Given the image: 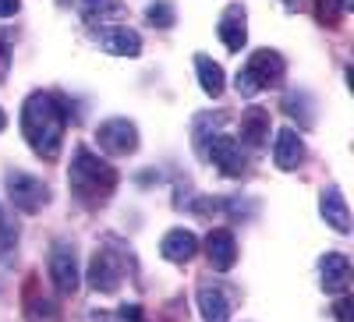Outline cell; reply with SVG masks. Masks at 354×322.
<instances>
[{"label":"cell","mask_w":354,"mask_h":322,"mask_svg":"<svg viewBox=\"0 0 354 322\" xmlns=\"http://www.w3.org/2000/svg\"><path fill=\"white\" fill-rule=\"evenodd\" d=\"M68 110L53 93H28L21 103V135L39 160H57L64 145Z\"/></svg>","instance_id":"cell-1"},{"label":"cell","mask_w":354,"mask_h":322,"mask_svg":"<svg viewBox=\"0 0 354 322\" xmlns=\"http://www.w3.org/2000/svg\"><path fill=\"white\" fill-rule=\"evenodd\" d=\"M121 173H117L113 163L100 160V153H93L88 145H78L71 156V170H68V184L71 195L82 202V206H103V202L113 195Z\"/></svg>","instance_id":"cell-2"},{"label":"cell","mask_w":354,"mask_h":322,"mask_svg":"<svg viewBox=\"0 0 354 322\" xmlns=\"http://www.w3.org/2000/svg\"><path fill=\"white\" fill-rule=\"evenodd\" d=\"M283 78H287V61L277 50L266 46V50H255L241 64L238 78H234V89H238V96H259L266 89L283 85Z\"/></svg>","instance_id":"cell-3"},{"label":"cell","mask_w":354,"mask_h":322,"mask_svg":"<svg viewBox=\"0 0 354 322\" xmlns=\"http://www.w3.org/2000/svg\"><path fill=\"white\" fill-rule=\"evenodd\" d=\"M4 188H8V198L15 202V209L21 213H43L50 206V188L43 178H36V173H25V170H15L8 167L4 170Z\"/></svg>","instance_id":"cell-4"},{"label":"cell","mask_w":354,"mask_h":322,"mask_svg":"<svg viewBox=\"0 0 354 322\" xmlns=\"http://www.w3.org/2000/svg\"><path fill=\"white\" fill-rule=\"evenodd\" d=\"M46 273H50V283H53L57 294L71 298L75 290L82 287V269H78V252H75V245H68V241H57V245L50 248Z\"/></svg>","instance_id":"cell-5"},{"label":"cell","mask_w":354,"mask_h":322,"mask_svg":"<svg viewBox=\"0 0 354 322\" xmlns=\"http://www.w3.org/2000/svg\"><path fill=\"white\" fill-rule=\"evenodd\" d=\"M138 124L131 117H106V121L96 128V145L106 156H131L138 153Z\"/></svg>","instance_id":"cell-6"},{"label":"cell","mask_w":354,"mask_h":322,"mask_svg":"<svg viewBox=\"0 0 354 322\" xmlns=\"http://www.w3.org/2000/svg\"><path fill=\"white\" fill-rule=\"evenodd\" d=\"M124 280V262L113 255V248H96L93 258H88L85 269V283L96 290V294H113Z\"/></svg>","instance_id":"cell-7"},{"label":"cell","mask_w":354,"mask_h":322,"mask_svg":"<svg viewBox=\"0 0 354 322\" xmlns=\"http://www.w3.org/2000/svg\"><path fill=\"white\" fill-rule=\"evenodd\" d=\"M205 156H209V163L223 173V178H241V173L248 170V156H245L241 142L234 135H216L209 145H205Z\"/></svg>","instance_id":"cell-8"},{"label":"cell","mask_w":354,"mask_h":322,"mask_svg":"<svg viewBox=\"0 0 354 322\" xmlns=\"http://www.w3.org/2000/svg\"><path fill=\"white\" fill-rule=\"evenodd\" d=\"M195 301H198L202 322H230V315H234V294L227 287H220L216 280H202L195 290Z\"/></svg>","instance_id":"cell-9"},{"label":"cell","mask_w":354,"mask_h":322,"mask_svg":"<svg viewBox=\"0 0 354 322\" xmlns=\"http://www.w3.org/2000/svg\"><path fill=\"white\" fill-rule=\"evenodd\" d=\"M96 43L110 57H138L142 53V36L128 25H100L96 28Z\"/></svg>","instance_id":"cell-10"},{"label":"cell","mask_w":354,"mask_h":322,"mask_svg":"<svg viewBox=\"0 0 354 322\" xmlns=\"http://www.w3.org/2000/svg\"><path fill=\"white\" fill-rule=\"evenodd\" d=\"M205 258L216 273H230L234 262H238V238L227 227H213L205 234Z\"/></svg>","instance_id":"cell-11"},{"label":"cell","mask_w":354,"mask_h":322,"mask_svg":"<svg viewBox=\"0 0 354 322\" xmlns=\"http://www.w3.org/2000/svg\"><path fill=\"white\" fill-rule=\"evenodd\" d=\"M216 32H220V43L230 53H241L245 43H248V11H245V4H227L223 15H220Z\"/></svg>","instance_id":"cell-12"},{"label":"cell","mask_w":354,"mask_h":322,"mask_svg":"<svg viewBox=\"0 0 354 322\" xmlns=\"http://www.w3.org/2000/svg\"><path fill=\"white\" fill-rule=\"evenodd\" d=\"M198 252H202V241L185 227H170L160 238V255L167 262H174V266H185V262H192Z\"/></svg>","instance_id":"cell-13"},{"label":"cell","mask_w":354,"mask_h":322,"mask_svg":"<svg viewBox=\"0 0 354 322\" xmlns=\"http://www.w3.org/2000/svg\"><path fill=\"white\" fill-rule=\"evenodd\" d=\"M319 283L326 294H347L351 287V258L340 252H326L319 258Z\"/></svg>","instance_id":"cell-14"},{"label":"cell","mask_w":354,"mask_h":322,"mask_svg":"<svg viewBox=\"0 0 354 322\" xmlns=\"http://www.w3.org/2000/svg\"><path fill=\"white\" fill-rule=\"evenodd\" d=\"M270 131H273V117L266 106H245L241 113V145L248 149H262L266 142H270Z\"/></svg>","instance_id":"cell-15"},{"label":"cell","mask_w":354,"mask_h":322,"mask_svg":"<svg viewBox=\"0 0 354 322\" xmlns=\"http://www.w3.org/2000/svg\"><path fill=\"white\" fill-rule=\"evenodd\" d=\"M301 160H305V142H301V135L294 131V128H280L277 138H273V163L290 173V170L301 167Z\"/></svg>","instance_id":"cell-16"},{"label":"cell","mask_w":354,"mask_h":322,"mask_svg":"<svg viewBox=\"0 0 354 322\" xmlns=\"http://www.w3.org/2000/svg\"><path fill=\"white\" fill-rule=\"evenodd\" d=\"M319 213L337 234H351V209H347V198H344L340 188L330 184V188L319 191Z\"/></svg>","instance_id":"cell-17"},{"label":"cell","mask_w":354,"mask_h":322,"mask_svg":"<svg viewBox=\"0 0 354 322\" xmlns=\"http://www.w3.org/2000/svg\"><path fill=\"white\" fill-rule=\"evenodd\" d=\"M195 75H198V89L209 96V100H220V96H223V89H227V75H223V68L213 61V57L195 53Z\"/></svg>","instance_id":"cell-18"},{"label":"cell","mask_w":354,"mask_h":322,"mask_svg":"<svg viewBox=\"0 0 354 322\" xmlns=\"http://www.w3.org/2000/svg\"><path fill=\"white\" fill-rule=\"evenodd\" d=\"M25 322H61V305L46 294L28 290L25 294Z\"/></svg>","instance_id":"cell-19"},{"label":"cell","mask_w":354,"mask_h":322,"mask_svg":"<svg viewBox=\"0 0 354 322\" xmlns=\"http://www.w3.org/2000/svg\"><path fill=\"white\" fill-rule=\"evenodd\" d=\"M227 124V117L223 113H198L195 117V124H192V138H195V149L205 153V145H209L216 135H223L220 128Z\"/></svg>","instance_id":"cell-20"},{"label":"cell","mask_w":354,"mask_h":322,"mask_svg":"<svg viewBox=\"0 0 354 322\" xmlns=\"http://www.w3.org/2000/svg\"><path fill=\"white\" fill-rule=\"evenodd\" d=\"M78 11L85 21H110L117 15H124V4L121 0H75Z\"/></svg>","instance_id":"cell-21"},{"label":"cell","mask_w":354,"mask_h":322,"mask_svg":"<svg viewBox=\"0 0 354 322\" xmlns=\"http://www.w3.org/2000/svg\"><path fill=\"white\" fill-rule=\"evenodd\" d=\"M18 248V223L11 220V213L0 206V262H8Z\"/></svg>","instance_id":"cell-22"},{"label":"cell","mask_w":354,"mask_h":322,"mask_svg":"<svg viewBox=\"0 0 354 322\" xmlns=\"http://www.w3.org/2000/svg\"><path fill=\"white\" fill-rule=\"evenodd\" d=\"M308 103H312L308 93H287V96H283V110H287L290 117H298L301 128H308V124L315 121V113L308 110Z\"/></svg>","instance_id":"cell-23"},{"label":"cell","mask_w":354,"mask_h":322,"mask_svg":"<svg viewBox=\"0 0 354 322\" xmlns=\"http://www.w3.org/2000/svg\"><path fill=\"white\" fill-rule=\"evenodd\" d=\"M145 18H149V25H156V28H170L177 21V11H174L170 0H153V4L145 8Z\"/></svg>","instance_id":"cell-24"},{"label":"cell","mask_w":354,"mask_h":322,"mask_svg":"<svg viewBox=\"0 0 354 322\" xmlns=\"http://www.w3.org/2000/svg\"><path fill=\"white\" fill-rule=\"evenodd\" d=\"M315 18L322 25H340V18H344L340 0H315Z\"/></svg>","instance_id":"cell-25"},{"label":"cell","mask_w":354,"mask_h":322,"mask_svg":"<svg viewBox=\"0 0 354 322\" xmlns=\"http://www.w3.org/2000/svg\"><path fill=\"white\" fill-rule=\"evenodd\" d=\"M11 61H15V50H11V36H8V32H0V82L8 78V71H11Z\"/></svg>","instance_id":"cell-26"},{"label":"cell","mask_w":354,"mask_h":322,"mask_svg":"<svg viewBox=\"0 0 354 322\" xmlns=\"http://www.w3.org/2000/svg\"><path fill=\"white\" fill-rule=\"evenodd\" d=\"M333 315H337V322H354V301H351L347 294H337V301H333Z\"/></svg>","instance_id":"cell-27"},{"label":"cell","mask_w":354,"mask_h":322,"mask_svg":"<svg viewBox=\"0 0 354 322\" xmlns=\"http://www.w3.org/2000/svg\"><path fill=\"white\" fill-rule=\"evenodd\" d=\"M117 319L121 322H142V308L138 305H124L121 312H117Z\"/></svg>","instance_id":"cell-28"},{"label":"cell","mask_w":354,"mask_h":322,"mask_svg":"<svg viewBox=\"0 0 354 322\" xmlns=\"http://www.w3.org/2000/svg\"><path fill=\"white\" fill-rule=\"evenodd\" d=\"M21 11V0H0V18H15Z\"/></svg>","instance_id":"cell-29"},{"label":"cell","mask_w":354,"mask_h":322,"mask_svg":"<svg viewBox=\"0 0 354 322\" xmlns=\"http://www.w3.org/2000/svg\"><path fill=\"white\" fill-rule=\"evenodd\" d=\"M93 322H117V319L106 315V312H93Z\"/></svg>","instance_id":"cell-30"},{"label":"cell","mask_w":354,"mask_h":322,"mask_svg":"<svg viewBox=\"0 0 354 322\" xmlns=\"http://www.w3.org/2000/svg\"><path fill=\"white\" fill-rule=\"evenodd\" d=\"M280 4H283L287 11H294V8H298V4H301V0H280Z\"/></svg>","instance_id":"cell-31"},{"label":"cell","mask_w":354,"mask_h":322,"mask_svg":"<svg viewBox=\"0 0 354 322\" xmlns=\"http://www.w3.org/2000/svg\"><path fill=\"white\" fill-rule=\"evenodd\" d=\"M340 8H344V15H351V8H354V0H340Z\"/></svg>","instance_id":"cell-32"},{"label":"cell","mask_w":354,"mask_h":322,"mask_svg":"<svg viewBox=\"0 0 354 322\" xmlns=\"http://www.w3.org/2000/svg\"><path fill=\"white\" fill-rule=\"evenodd\" d=\"M4 128H8V113H4V110H0V131H4Z\"/></svg>","instance_id":"cell-33"}]
</instances>
